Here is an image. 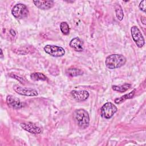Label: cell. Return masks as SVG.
Returning a JSON list of instances; mask_svg holds the SVG:
<instances>
[{
  "label": "cell",
  "mask_w": 146,
  "mask_h": 146,
  "mask_svg": "<svg viewBox=\"0 0 146 146\" xmlns=\"http://www.w3.org/2000/svg\"><path fill=\"white\" fill-rule=\"evenodd\" d=\"M127 60L124 56L121 54H111L108 56L105 61L106 67L110 69L113 70L121 67L125 63Z\"/></svg>",
  "instance_id": "1"
},
{
  "label": "cell",
  "mask_w": 146,
  "mask_h": 146,
  "mask_svg": "<svg viewBox=\"0 0 146 146\" xmlns=\"http://www.w3.org/2000/svg\"><path fill=\"white\" fill-rule=\"evenodd\" d=\"M74 117L78 126L85 129L87 128L90 124V117L88 113L84 109H78L74 112Z\"/></svg>",
  "instance_id": "2"
},
{
  "label": "cell",
  "mask_w": 146,
  "mask_h": 146,
  "mask_svg": "<svg viewBox=\"0 0 146 146\" xmlns=\"http://www.w3.org/2000/svg\"><path fill=\"white\" fill-rule=\"evenodd\" d=\"M12 15L17 19H21L26 18L29 11L27 7L23 3L16 4L11 10Z\"/></svg>",
  "instance_id": "3"
},
{
  "label": "cell",
  "mask_w": 146,
  "mask_h": 146,
  "mask_svg": "<svg viewBox=\"0 0 146 146\" xmlns=\"http://www.w3.org/2000/svg\"><path fill=\"white\" fill-rule=\"evenodd\" d=\"M117 108L115 105L111 102L105 103L100 109V115L102 117L109 119L111 118L117 112Z\"/></svg>",
  "instance_id": "4"
},
{
  "label": "cell",
  "mask_w": 146,
  "mask_h": 146,
  "mask_svg": "<svg viewBox=\"0 0 146 146\" xmlns=\"http://www.w3.org/2000/svg\"><path fill=\"white\" fill-rule=\"evenodd\" d=\"M131 32L132 39L137 46L139 48H141L144 45L145 40L140 30L137 26H133L131 29Z\"/></svg>",
  "instance_id": "5"
},
{
  "label": "cell",
  "mask_w": 146,
  "mask_h": 146,
  "mask_svg": "<svg viewBox=\"0 0 146 146\" xmlns=\"http://www.w3.org/2000/svg\"><path fill=\"white\" fill-rule=\"evenodd\" d=\"M44 51L54 57H60L65 54L64 49L60 46L47 44L44 47Z\"/></svg>",
  "instance_id": "6"
},
{
  "label": "cell",
  "mask_w": 146,
  "mask_h": 146,
  "mask_svg": "<svg viewBox=\"0 0 146 146\" xmlns=\"http://www.w3.org/2000/svg\"><path fill=\"white\" fill-rule=\"evenodd\" d=\"M13 89L16 93L23 96H36L38 95L37 91L32 88L23 87L18 85H15L13 87Z\"/></svg>",
  "instance_id": "7"
},
{
  "label": "cell",
  "mask_w": 146,
  "mask_h": 146,
  "mask_svg": "<svg viewBox=\"0 0 146 146\" xmlns=\"http://www.w3.org/2000/svg\"><path fill=\"white\" fill-rule=\"evenodd\" d=\"M6 103L8 106L14 109H20L24 106V104L18 98L11 95L7 96Z\"/></svg>",
  "instance_id": "8"
},
{
  "label": "cell",
  "mask_w": 146,
  "mask_h": 146,
  "mask_svg": "<svg viewBox=\"0 0 146 146\" xmlns=\"http://www.w3.org/2000/svg\"><path fill=\"white\" fill-rule=\"evenodd\" d=\"M20 125L25 131L33 134H39L42 132L41 128L32 123H22Z\"/></svg>",
  "instance_id": "9"
},
{
  "label": "cell",
  "mask_w": 146,
  "mask_h": 146,
  "mask_svg": "<svg viewBox=\"0 0 146 146\" xmlns=\"http://www.w3.org/2000/svg\"><path fill=\"white\" fill-rule=\"evenodd\" d=\"M71 95L74 99L78 102L84 101L89 97V93L86 90H73L71 92Z\"/></svg>",
  "instance_id": "10"
},
{
  "label": "cell",
  "mask_w": 146,
  "mask_h": 146,
  "mask_svg": "<svg viewBox=\"0 0 146 146\" xmlns=\"http://www.w3.org/2000/svg\"><path fill=\"white\" fill-rule=\"evenodd\" d=\"M35 6L42 10H48L54 5L53 1H33Z\"/></svg>",
  "instance_id": "11"
},
{
  "label": "cell",
  "mask_w": 146,
  "mask_h": 146,
  "mask_svg": "<svg viewBox=\"0 0 146 146\" xmlns=\"http://www.w3.org/2000/svg\"><path fill=\"white\" fill-rule=\"evenodd\" d=\"M70 46L73 48L75 51L78 52H80L83 50V42L81 39L78 37L74 38L70 42Z\"/></svg>",
  "instance_id": "12"
},
{
  "label": "cell",
  "mask_w": 146,
  "mask_h": 146,
  "mask_svg": "<svg viewBox=\"0 0 146 146\" xmlns=\"http://www.w3.org/2000/svg\"><path fill=\"white\" fill-rule=\"evenodd\" d=\"M66 73L67 75L70 77H74V76H77L79 75H83V71L79 68L72 67V68H68L66 70Z\"/></svg>",
  "instance_id": "13"
},
{
  "label": "cell",
  "mask_w": 146,
  "mask_h": 146,
  "mask_svg": "<svg viewBox=\"0 0 146 146\" xmlns=\"http://www.w3.org/2000/svg\"><path fill=\"white\" fill-rule=\"evenodd\" d=\"M131 84L129 83H125L121 85H113L112 86V88L113 90L119 92H124L129 90L131 88Z\"/></svg>",
  "instance_id": "14"
},
{
  "label": "cell",
  "mask_w": 146,
  "mask_h": 146,
  "mask_svg": "<svg viewBox=\"0 0 146 146\" xmlns=\"http://www.w3.org/2000/svg\"><path fill=\"white\" fill-rule=\"evenodd\" d=\"M135 90H133V91L129 92V94H125V95H123V96H121L120 98H118L115 99V102L117 104H119V103H121V102H124L125 100L132 98V97L134 96V94H135Z\"/></svg>",
  "instance_id": "15"
},
{
  "label": "cell",
  "mask_w": 146,
  "mask_h": 146,
  "mask_svg": "<svg viewBox=\"0 0 146 146\" xmlns=\"http://www.w3.org/2000/svg\"><path fill=\"white\" fill-rule=\"evenodd\" d=\"M30 78L34 80H46L47 76L40 72H33L30 75Z\"/></svg>",
  "instance_id": "16"
},
{
  "label": "cell",
  "mask_w": 146,
  "mask_h": 146,
  "mask_svg": "<svg viewBox=\"0 0 146 146\" xmlns=\"http://www.w3.org/2000/svg\"><path fill=\"white\" fill-rule=\"evenodd\" d=\"M115 13H116V16L118 20L121 21L123 18L124 17V14H123V11L119 4H117L115 6Z\"/></svg>",
  "instance_id": "17"
},
{
  "label": "cell",
  "mask_w": 146,
  "mask_h": 146,
  "mask_svg": "<svg viewBox=\"0 0 146 146\" xmlns=\"http://www.w3.org/2000/svg\"><path fill=\"white\" fill-rule=\"evenodd\" d=\"M60 29L64 35H68L70 32V28L68 23L66 22H62L60 24Z\"/></svg>",
  "instance_id": "18"
},
{
  "label": "cell",
  "mask_w": 146,
  "mask_h": 146,
  "mask_svg": "<svg viewBox=\"0 0 146 146\" xmlns=\"http://www.w3.org/2000/svg\"><path fill=\"white\" fill-rule=\"evenodd\" d=\"M139 9L143 11V12L145 11V1H143L140 2L139 5Z\"/></svg>",
  "instance_id": "19"
},
{
  "label": "cell",
  "mask_w": 146,
  "mask_h": 146,
  "mask_svg": "<svg viewBox=\"0 0 146 146\" xmlns=\"http://www.w3.org/2000/svg\"><path fill=\"white\" fill-rule=\"evenodd\" d=\"M10 76L12 77L13 78H15L17 80H19V82H20L21 83H24L25 82V80L23 78H21V77H19V76H18L17 75H10Z\"/></svg>",
  "instance_id": "20"
},
{
  "label": "cell",
  "mask_w": 146,
  "mask_h": 146,
  "mask_svg": "<svg viewBox=\"0 0 146 146\" xmlns=\"http://www.w3.org/2000/svg\"><path fill=\"white\" fill-rule=\"evenodd\" d=\"M141 22L143 23V24H144V25H145L146 21H145V17H141Z\"/></svg>",
  "instance_id": "21"
},
{
  "label": "cell",
  "mask_w": 146,
  "mask_h": 146,
  "mask_svg": "<svg viewBox=\"0 0 146 146\" xmlns=\"http://www.w3.org/2000/svg\"><path fill=\"white\" fill-rule=\"evenodd\" d=\"M10 33L12 35V36H15L16 35V34H15V32L13 30H10Z\"/></svg>",
  "instance_id": "22"
},
{
  "label": "cell",
  "mask_w": 146,
  "mask_h": 146,
  "mask_svg": "<svg viewBox=\"0 0 146 146\" xmlns=\"http://www.w3.org/2000/svg\"><path fill=\"white\" fill-rule=\"evenodd\" d=\"M1 58H2V57H3V51H2V49H1Z\"/></svg>",
  "instance_id": "23"
}]
</instances>
